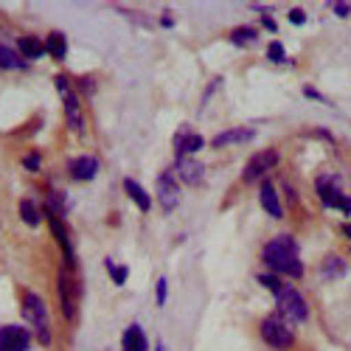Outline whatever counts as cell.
Listing matches in <instances>:
<instances>
[{
    "mask_svg": "<svg viewBox=\"0 0 351 351\" xmlns=\"http://www.w3.org/2000/svg\"><path fill=\"white\" fill-rule=\"evenodd\" d=\"M267 56L273 62H284V45L278 43V40H273L270 45H267Z\"/></svg>",
    "mask_w": 351,
    "mask_h": 351,
    "instance_id": "obj_25",
    "label": "cell"
},
{
    "mask_svg": "<svg viewBox=\"0 0 351 351\" xmlns=\"http://www.w3.org/2000/svg\"><path fill=\"white\" fill-rule=\"evenodd\" d=\"M174 149H178V158H189L191 152L202 149V138L197 132H189V130H180L178 138H174Z\"/></svg>",
    "mask_w": 351,
    "mask_h": 351,
    "instance_id": "obj_14",
    "label": "cell"
},
{
    "mask_svg": "<svg viewBox=\"0 0 351 351\" xmlns=\"http://www.w3.org/2000/svg\"><path fill=\"white\" fill-rule=\"evenodd\" d=\"M317 194H320V199H324L326 206L351 214V197H346V194L340 191V180H337V178H320V180H317Z\"/></svg>",
    "mask_w": 351,
    "mask_h": 351,
    "instance_id": "obj_6",
    "label": "cell"
},
{
    "mask_svg": "<svg viewBox=\"0 0 351 351\" xmlns=\"http://www.w3.org/2000/svg\"><path fill=\"white\" fill-rule=\"evenodd\" d=\"M121 351H146V337H143L141 326H130V329L124 332Z\"/></svg>",
    "mask_w": 351,
    "mask_h": 351,
    "instance_id": "obj_20",
    "label": "cell"
},
{
    "mask_svg": "<svg viewBox=\"0 0 351 351\" xmlns=\"http://www.w3.org/2000/svg\"><path fill=\"white\" fill-rule=\"evenodd\" d=\"M45 51L53 56V60H65L68 56V40L62 32H51L48 40H45Z\"/></svg>",
    "mask_w": 351,
    "mask_h": 351,
    "instance_id": "obj_17",
    "label": "cell"
},
{
    "mask_svg": "<svg viewBox=\"0 0 351 351\" xmlns=\"http://www.w3.org/2000/svg\"><path fill=\"white\" fill-rule=\"evenodd\" d=\"M163 348H166V346H163V343H158V346H155V351H163Z\"/></svg>",
    "mask_w": 351,
    "mask_h": 351,
    "instance_id": "obj_31",
    "label": "cell"
},
{
    "mask_svg": "<svg viewBox=\"0 0 351 351\" xmlns=\"http://www.w3.org/2000/svg\"><path fill=\"white\" fill-rule=\"evenodd\" d=\"M17 51H20L23 60H40V56L45 53V43H40L37 37H20Z\"/></svg>",
    "mask_w": 351,
    "mask_h": 351,
    "instance_id": "obj_16",
    "label": "cell"
},
{
    "mask_svg": "<svg viewBox=\"0 0 351 351\" xmlns=\"http://www.w3.org/2000/svg\"><path fill=\"white\" fill-rule=\"evenodd\" d=\"M253 130H228L222 135L214 138V146H230V143H245V141H253Z\"/></svg>",
    "mask_w": 351,
    "mask_h": 351,
    "instance_id": "obj_19",
    "label": "cell"
},
{
    "mask_svg": "<svg viewBox=\"0 0 351 351\" xmlns=\"http://www.w3.org/2000/svg\"><path fill=\"white\" fill-rule=\"evenodd\" d=\"M56 292H60V301H62V312L68 320L76 317V295H73V289H71V278L62 273L60 281H56Z\"/></svg>",
    "mask_w": 351,
    "mask_h": 351,
    "instance_id": "obj_12",
    "label": "cell"
},
{
    "mask_svg": "<svg viewBox=\"0 0 351 351\" xmlns=\"http://www.w3.org/2000/svg\"><path fill=\"white\" fill-rule=\"evenodd\" d=\"M258 281L265 284L267 289L276 292V301H278V315L284 320H292V324H301V320L309 317V309H306V301L301 298V292L295 287H289L273 276H258Z\"/></svg>",
    "mask_w": 351,
    "mask_h": 351,
    "instance_id": "obj_2",
    "label": "cell"
},
{
    "mask_svg": "<svg viewBox=\"0 0 351 351\" xmlns=\"http://www.w3.org/2000/svg\"><path fill=\"white\" fill-rule=\"evenodd\" d=\"M23 317L37 329V337L40 343H51V326H48V309L43 304L40 295L34 292H25L23 295Z\"/></svg>",
    "mask_w": 351,
    "mask_h": 351,
    "instance_id": "obj_3",
    "label": "cell"
},
{
    "mask_svg": "<svg viewBox=\"0 0 351 351\" xmlns=\"http://www.w3.org/2000/svg\"><path fill=\"white\" fill-rule=\"evenodd\" d=\"M332 9H335L340 17H348V14H351V6H348V3H332Z\"/></svg>",
    "mask_w": 351,
    "mask_h": 351,
    "instance_id": "obj_29",
    "label": "cell"
},
{
    "mask_svg": "<svg viewBox=\"0 0 351 351\" xmlns=\"http://www.w3.org/2000/svg\"><path fill=\"white\" fill-rule=\"evenodd\" d=\"M124 191H127V194L135 199V206H138L141 211H149V208H152V199H149V194H146V191H143V189H141L135 180H124Z\"/></svg>",
    "mask_w": 351,
    "mask_h": 351,
    "instance_id": "obj_21",
    "label": "cell"
},
{
    "mask_svg": "<svg viewBox=\"0 0 351 351\" xmlns=\"http://www.w3.org/2000/svg\"><path fill=\"white\" fill-rule=\"evenodd\" d=\"M23 166H25L28 171H37V169H40V155H37V152L25 155V158H23Z\"/></svg>",
    "mask_w": 351,
    "mask_h": 351,
    "instance_id": "obj_27",
    "label": "cell"
},
{
    "mask_svg": "<svg viewBox=\"0 0 351 351\" xmlns=\"http://www.w3.org/2000/svg\"><path fill=\"white\" fill-rule=\"evenodd\" d=\"M261 337H265L273 348H289L292 340H295V335H292V329L284 317H267L265 324H261Z\"/></svg>",
    "mask_w": 351,
    "mask_h": 351,
    "instance_id": "obj_5",
    "label": "cell"
},
{
    "mask_svg": "<svg viewBox=\"0 0 351 351\" xmlns=\"http://www.w3.org/2000/svg\"><path fill=\"white\" fill-rule=\"evenodd\" d=\"M107 270H110V276H112V281H115V284H124V281H127V276H130V273H127V267H115L112 261H107Z\"/></svg>",
    "mask_w": 351,
    "mask_h": 351,
    "instance_id": "obj_26",
    "label": "cell"
},
{
    "mask_svg": "<svg viewBox=\"0 0 351 351\" xmlns=\"http://www.w3.org/2000/svg\"><path fill=\"white\" fill-rule=\"evenodd\" d=\"M32 337L23 326H3L0 329V351H28Z\"/></svg>",
    "mask_w": 351,
    "mask_h": 351,
    "instance_id": "obj_9",
    "label": "cell"
},
{
    "mask_svg": "<svg viewBox=\"0 0 351 351\" xmlns=\"http://www.w3.org/2000/svg\"><path fill=\"white\" fill-rule=\"evenodd\" d=\"M258 202H261V208H265L273 219H281V217H284V214H281V202H278V194H276L273 183H261V189H258Z\"/></svg>",
    "mask_w": 351,
    "mask_h": 351,
    "instance_id": "obj_13",
    "label": "cell"
},
{
    "mask_svg": "<svg viewBox=\"0 0 351 351\" xmlns=\"http://www.w3.org/2000/svg\"><path fill=\"white\" fill-rule=\"evenodd\" d=\"M174 174L189 183V186H199L202 178H206V171H202V163H197L194 158H178V169H174Z\"/></svg>",
    "mask_w": 351,
    "mask_h": 351,
    "instance_id": "obj_10",
    "label": "cell"
},
{
    "mask_svg": "<svg viewBox=\"0 0 351 351\" xmlns=\"http://www.w3.org/2000/svg\"><path fill=\"white\" fill-rule=\"evenodd\" d=\"M158 199H160V208L169 214L171 208H178L180 202V189H178V180H174V174L166 171L158 178Z\"/></svg>",
    "mask_w": 351,
    "mask_h": 351,
    "instance_id": "obj_8",
    "label": "cell"
},
{
    "mask_svg": "<svg viewBox=\"0 0 351 351\" xmlns=\"http://www.w3.org/2000/svg\"><path fill=\"white\" fill-rule=\"evenodd\" d=\"M230 40L237 45H250V43H256V28H237V32L230 34Z\"/></svg>",
    "mask_w": 351,
    "mask_h": 351,
    "instance_id": "obj_24",
    "label": "cell"
},
{
    "mask_svg": "<svg viewBox=\"0 0 351 351\" xmlns=\"http://www.w3.org/2000/svg\"><path fill=\"white\" fill-rule=\"evenodd\" d=\"M48 219H51V230H53L56 242L62 245V250H65V261H68V267H71V265H73V247H71V239H68V228H65V222H62L60 214H48Z\"/></svg>",
    "mask_w": 351,
    "mask_h": 351,
    "instance_id": "obj_11",
    "label": "cell"
},
{
    "mask_svg": "<svg viewBox=\"0 0 351 351\" xmlns=\"http://www.w3.org/2000/svg\"><path fill=\"white\" fill-rule=\"evenodd\" d=\"M56 90H60L62 99H65V119H68L71 132H73V135H82V132H84V115H82L79 99L73 96L71 84H68V76H56Z\"/></svg>",
    "mask_w": 351,
    "mask_h": 351,
    "instance_id": "obj_4",
    "label": "cell"
},
{
    "mask_svg": "<svg viewBox=\"0 0 351 351\" xmlns=\"http://www.w3.org/2000/svg\"><path fill=\"white\" fill-rule=\"evenodd\" d=\"M276 163H278V155H276L273 149H265V152L253 155V158H250V163L245 166L242 180H245V183H256V180L261 178V174H267L270 169H276Z\"/></svg>",
    "mask_w": 351,
    "mask_h": 351,
    "instance_id": "obj_7",
    "label": "cell"
},
{
    "mask_svg": "<svg viewBox=\"0 0 351 351\" xmlns=\"http://www.w3.org/2000/svg\"><path fill=\"white\" fill-rule=\"evenodd\" d=\"M289 20H292V23H295V25H301V23H304L306 17H304V12H301V9H295V12H292V14H289Z\"/></svg>",
    "mask_w": 351,
    "mask_h": 351,
    "instance_id": "obj_30",
    "label": "cell"
},
{
    "mask_svg": "<svg viewBox=\"0 0 351 351\" xmlns=\"http://www.w3.org/2000/svg\"><path fill=\"white\" fill-rule=\"evenodd\" d=\"M158 304H160V306L166 304V278L158 281Z\"/></svg>",
    "mask_w": 351,
    "mask_h": 351,
    "instance_id": "obj_28",
    "label": "cell"
},
{
    "mask_svg": "<svg viewBox=\"0 0 351 351\" xmlns=\"http://www.w3.org/2000/svg\"><path fill=\"white\" fill-rule=\"evenodd\" d=\"M320 273H324V278H337V276H343L346 273V261L343 258H337V256H329L326 261H324V267H320Z\"/></svg>",
    "mask_w": 351,
    "mask_h": 351,
    "instance_id": "obj_23",
    "label": "cell"
},
{
    "mask_svg": "<svg viewBox=\"0 0 351 351\" xmlns=\"http://www.w3.org/2000/svg\"><path fill=\"white\" fill-rule=\"evenodd\" d=\"M96 171H99V160L90 158V155H84V158H76L71 163V174L76 180H93L96 178Z\"/></svg>",
    "mask_w": 351,
    "mask_h": 351,
    "instance_id": "obj_15",
    "label": "cell"
},
{
    "mask_svg": "<svg viewBox=\"0 0 351 351\" xmlns=\"http://www.w3.org/2000/svg\"><path fill=\"white\" fill-rule=\"evenodd\" d=\"M261 258H265V265L281 276H289V278H298L304 273L301 267V258H298V245L292 237H287V233H281V237H276L273 242L265 245V250H261Z\"/></svg>",
    "mask_w": 351,
    "mask_h": 351,
    "instance_id": "obj_1",
    "label": "cell"
},
{
    "mask_svg": "<svg viewBox=\"0 0 351 351\" xmlns=\"http://www.w3.org/2000/svg\"><path fill=\"white\" fill-rule=\"evenodd\" d=\"M0 68H3V71H23L25 68V60H23L20 53H14L9 45L0 43Z\"/></svg>",
    "mask_w": 351,
    "mask_h": 351,
    "instance_id": "obj_18",
    "label": "cell"
},
{
    "mask_svg": "<svg viewBox=\"0 0 351 351\" xmlns=\"http://www.w3.org/2000/svg\"><path fill=\"white\" fill-rule=\"evenodd\" d=\"M20 214H23V222L32 225V228H37L40 219H43V214H40V208H37L34 199H23V202H20Z\"/></svg>",
    "mask_w": 351,
    "mask_h": 351,
    "instance_id": "obj_22",
    "label": "cell"
}]
</instances>
